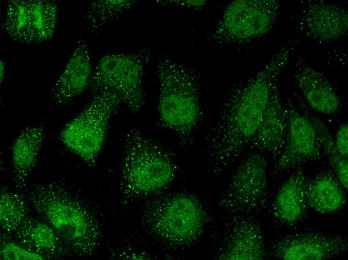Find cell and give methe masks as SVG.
Here are the masks:
<instances>
[{
  "mask_svg": "<svg viewBox=\"0 0 348 260\" xmlns=\"http://www.w3.org/2000/svg\"><path fill=\"white\" fill-rule=\"evenodd\" d=\"M347 239L316 232L297 233L276 242L272 250L276 258L284 260H324L348 249Z\"/></svg>",
  "mask_w": 348,
  "mask_h": 260,
  "instance_id": "obj_12",
  "label": "cell"
},
{
  "mask_svg": "<svg viewBox=\"0 0 348 260\" xmlns=\"http://www.w3.org/2000/svg\"><path fill=\"white\" fill-rule=\"evenodd\" d=\"M92 71L88 46L85 40L80 38L50 90L51 100L62 106L70 104L88 88Z\"/></svg>",
  "mask_w": 348,
  "mask_h": 260,
  "instance_id": "obj_13",
  "label": "cell"
},
{
  "mask_svg": "<svg viewBox=\"0 0 348 260\" xmlns=\"http://www.w3.org/2000/svg\"><path fill=\"white\" fill-rule=\"evenodd\" d=\"M138 1L131 0H102L92 2L84 16L88 26L97 28L107 22L118 18Z\"/></svg>",
  "mask_w": 348,
  "mask_h": 260,
  "instance_id": "obj_24",
  "label": "cell"
},
{
  "mask_svg": "<svg viewBox=\"0 0 348 260\" xmlns=\"http://www.w3.org/2000/svg\"><path fill=\"white\" fill-rule=\"evenodd\" d=\"M335 144L338 152L344 158H348V126L347 123L342 124L336 134Z\"/></svg>",
  "mask_w": 348,
  "mask_h": 260,
  "instance_id": "obj_26",
  "label": "cell"
},
{
  "mask_svg": "<svg viewBox=\"0 0 348 260\" xmlns=\"http://www.w3.org/2000/svg\"><path fill=\"white\" fill-rule=\"evenodd\" d=\"M204 212L193 196L179 194L164 200L151 213L150 222L156 234L168 242L185 244L200 234Z\"/></svg>",
  "mask_w": 348,
  "mask_h": 260,
  "instance_id": "obj_8",
  "label": "cell"
},
{
  "mask_svg": "<svg viewBox=\"0 0 348 260\" xmlns=\"http://www.w3.org/2000/svg\"><path fill=\"white\" fill-rule=\"evenodd\" d=\"M280 11L276 0H237L226 7L207 38L213 45L242 44L268 33L275 24Z\"/></svg>",
  "mask_w": 348,
  "mask_h": 260,
  "instance_id": "obj_7",
  "label": "cell"
},
{
  "mask_svg": "<svg viewBox=\"0 0 348 260\" xmlns=\"http://www.w3.org/2000/svg\"><path fill=\"white\" fill-rule=\"evenodd\" d=\"M268 191L267 162L259 153H252L238 166L222 202L236 212L250 211L262 204Z\"/></svg>",
  "mask_w": 348,
  "mask_h": 260,
  "instance_id": "obj_10",
  "label": "cell"
},
{
  "mask_svg": "<svg viewBox=\"0 0 348 260\" xmlns=\"http://www.w3.org/2000/svg\"><path fill=\"white\" fill-rule=\"evenodd\" d=\"M308 118L316 130L322 150L326 155L334 175L343 188L348 190V159L342 157L338 152L334 140L324 122L315 116Z\"/></svg>",
  "mask_w": 348,
  "mask_h": 260,
  "instance_id": "obj_22",
  "label": "cell"
},
{
  "mask_svg": "<svg viewBox=\"0 0 348 260\" xmlns=\"http://www.w3.org/2000/svg\"><path fill=\"white\" fill-rule=\"evenodd\" d=\"M26 195L36 212L56 231L70 253L84 256L94 252L99 242V226L71 192L50 182L34 186Z\"/></svg>",
  "mask_w": 348,
  "mask_h": 260,
  "instance_id": "obj_2",
  "label": "cell"
},
{
  "mask_svg": "<svg viewBox=\"0 0 348 260\" xmlns=\"http://www.w3.org/2000/svg\"><path fill=\"white\" fill-rule=\"evenodd\" d=\"M56 3L50 0H10L4 26L14 40L30 44L52 38L58 18Z\"/></svg>",
  "mask_w": 348,
  "mask_h": 260,
  "instance_id": "obj_9",
  "label": "cell"
},
{
  "mask_svg": "<svg viewBox=\"0 0 348 260\" xmlns=\"http://www.w3.org/2000/svg\"><path fill=\"white\" fill-rule=\"evenodd\" d=\"M155 3L162 6H181L192 8H199L204 6L205 0H156Z\"/></svg>",
  "mask_w": 348,
  "mask_h": 260,
  "instance_id": "obj_27",
  "label": "cell"
},
{
  "mask_svg": "<svg viewBox=\"0 0 348 260\" xmlns=\"http://www.w3.org/2000/svg\"><path fill=\"white\" fill-rule=\"evenodd\" d=\"M266 250L262 232L254 221L246 219L234 226L222 258L230 260H260Z\"/></svg>",
  "mask_w": 348,
  "mask_h": 260,
  "instance_id": "obj_20",
  "label": "cell"
},
{
  "mask_svg": "<svg viewBox=\"0 0 348 260\" xmlns=\"http://www.w3.org/2000/svg\"><path fill=\"white\" fill-rule=\"evenodd\" d=\"M294 76L305 100L313 110L328 115L338 111L340 98L322 74L300 60L296 62Z\"/></svg>",
  "mask_w": 348,
  "mask_h": 260,
  "instance_id": "obj_15",
  "label": "cell"
},
{
  "mask_svg": "<svg viewBox=\"0 0 348 260\" xmlns=\"http://www.w3.org/2000/svg\"><path fill=\"white\" fill-rule=\"evenodd\" d=\"M151 56L146 48L104 56L92 71L88 86L92 96L104 91L115 92L132 114H138L145 102L144 68Z\"/></svg>",
  "mask_w": 348,
  "mask_h": 260,
  "instance_id": "obj_6",
  "label": "cell"
},
{
  "mask_svg": "<svg viewBox=\"0 0 348 260\" xmlns=\"http://www.w3.org/2000/svg\"><path fill=\"white\" fill-rule=\"evenodd\" d=\"M121 186L126 194L144 195L168 186L174 178L176 166L168 152L136 128L124 136Z\"/></svg>",
  "mask_w": 348,
  "mask_h": 260,
  "instance_id": "obj_4",
  "label": "cell"
},
{
  "mask_svg": "<svg viewBox=\"0 0 348 260\" xmlns=\"http://www.w3.org/2000/svg\"><path fill=\"white\" fill-rule=\"evenodd\" d=\"M156 70L160 122L176 134L181 146L188 147L202 116L198 78L192 69L168 57L159 58Z\"/></svg>",
  "mask_w": 348,
  "mask_h": 260,
  "instance_id": "obj_3",
  "label": "cell"
},
{
  "mask_svg": "<svg viewBox=\"0 0 348 260\" xmlns=\"http://www.w3.org/2000/svg\"><path fill=\"white\" fill-rule=\"evenodd\" d=\"M293 48L290 44L282 47L256 74L233 88L224 100L218 122L206 138L214 172L220 173L250 145Z\"/></svg>",
  "mask_w": 348,
  "mask_h": 260,
  "instance_id": "obj_1",
  "label": "cell"
},
{
  "mask_svg": "<svg viewBox=\"0 0 348 260\" xmlns=\"http://www.w3.org/2000/svg\"><path fill=\"white\" fill-rule=\"evenodd\" d=\"M308 179L298 169L278 189L272 205L274 218L284 224H292L302 219L308 204L306 196Z\"/></svg>",
  "mask_w": 348,
  "mask_h": 260,
  "instance_id": "obj_17",
  "label": "cell"
},
{
  "mask_svg": "<svg viewBox=\"0 0 348 260\" xmlns=\"http://www.w3.org/2000/svg\"><path fill=\"white\" fill-rule=\"evenodd\" d=\"M287 126L286 108L281 102L276 86L259 128L250 145L258 150L276 154L284 147Z\"/></svg>",
  "mask_w": 348,
  "mask_h": 260,
  "instance_id": "obj_16",
  "label": "cell"
},
{
  "mask_svg": "<svg viewBox=\"0 0 348 260\" xmlns=\"http://www.w3.org/2000/svg\"><path fill=\"white\" fill-rule=\"evenodd\" d=\"M344 189L332 172H322L308 180L306 196L308 206L322 214L336 212L346 202Z\"/></svg>",
  "mask_w": 348,
  "mask_h": 260,
  "instance_id": "obj_21",
  "label": "cell"
},
{
  "mask_svg": "<svg viewBox=\"0 0 348 260\" xmlns=\"http://www.w3.org/2000/svg\"><path fill=\"white\" fill-rule=\"evenodd\" d=\"M16 242L46 258L70 252L56 231L44 220L28 216L13 234Z\"/></svg>",
  "mask_w": 348,
  "mask_h": 260,
  "instance_id": "obj_19",
  "label": "cell"
},
{
  "mask_svg": "<svg viewBox=\"0 0 348 260\" xmlns=\"http://www.w3.org/2000/svg\"><path fill=\"white\" fill-rule=\"evenodd\" d=\"M301 30L310 38L326 42L342 37L348 30V14L344 8L322 2H309L301 10Z\"/></svg>",
  "mask_w": 348,
  "mask_h": 260,
  "instance_id": "obj_14",
  "label": "cell"
},
{
  "mask_svg": "<svg viewBox=\"0 0 348 260\" xmlns=\"http://www.w3.org/2000/svg\"><path fill=\"white\" fill-rule=\"evenodd\" d=\"M6 75V66L4 62L0 60V84L2 83Z\"/></svg>",
  "mask_w": 348,
  "mask_h": 260,
  "instance_id": "obj_28",
  "label": "cell"
},
{
  "mask_svg": "<svg viewBox=\"0 0 348 260\" xmlns=\"http://www.w3.org/2000/svg\"><path fill=\"white\" fill-rule=\"evenodd\" d=\"M90 102L62 130L60 138L89 166L94 167L106 141L110 120L122 100L112 91L92 96Z\"/></svg>",
  "mask_w": 348,
  "mask_h": 260,
  "instance_id": "obj_5",
  "label": "cell"
},
{
  "mask_svg": "<svg viewBox=\"0 0 348 260\" xmlns=\"http://www.w3.org/2000/svg\"><path fill=\"white\" fill-rule=\"evenodd\" d=\"M0 258L4 260H44L46 259L19 242L3 239L0 242Z\"/></svg>",
  "mask_w": 348,
  "mask_h": 260,
  "instance_id": "obj_25",
  "label": "cell"
},
{
  "mask_svg": "<svg viewBox=\"0 0 348 260\" xmlns=\"http://www.w3.org/2000/svg\"><path fill=\"white\" fill-rule=\"evenodd\" d=\"M42 126L23 128L15 139L12 150V161L16 187L26 188L44 140Z\"/></svg>",
  "mask_w": 348,
  "mask_h": 260,
  "instance_id": "obj_18",
  "label": "cell"
},
{
  "mask_svg": "<svg viewBox=\"0 0 348 260\" xmlns=\"http://www.w3.org/2000/svg\"><path fill=\"white\" fill-rule=\"evenodd\" d=\"M286 110L288 126L285 144L274 165L275 174L321 157L322 150L318 134L309 118L290 104Z\"/></svg>",
  "mask_w": 348,
  "mask_h": 260,
  "instance_id": "obj_11",
  "label": "cell"
},
{
  "mask_svg": "<svg viewBox=\"0 0 348 260\" xmlns=\"http://www.w3.org/2000/svg\"><path fill=\"white\" fill-rule=\"evenodd\" d=\"M28 206L18 194L2 188L0 196V227L6 234H13L28 217Z\"/></svg>",
  "mask_w": 348,
  "mask_h": 260,
  "instance_id": "obj_23",
  "label": "cell"
}]
</instances>
